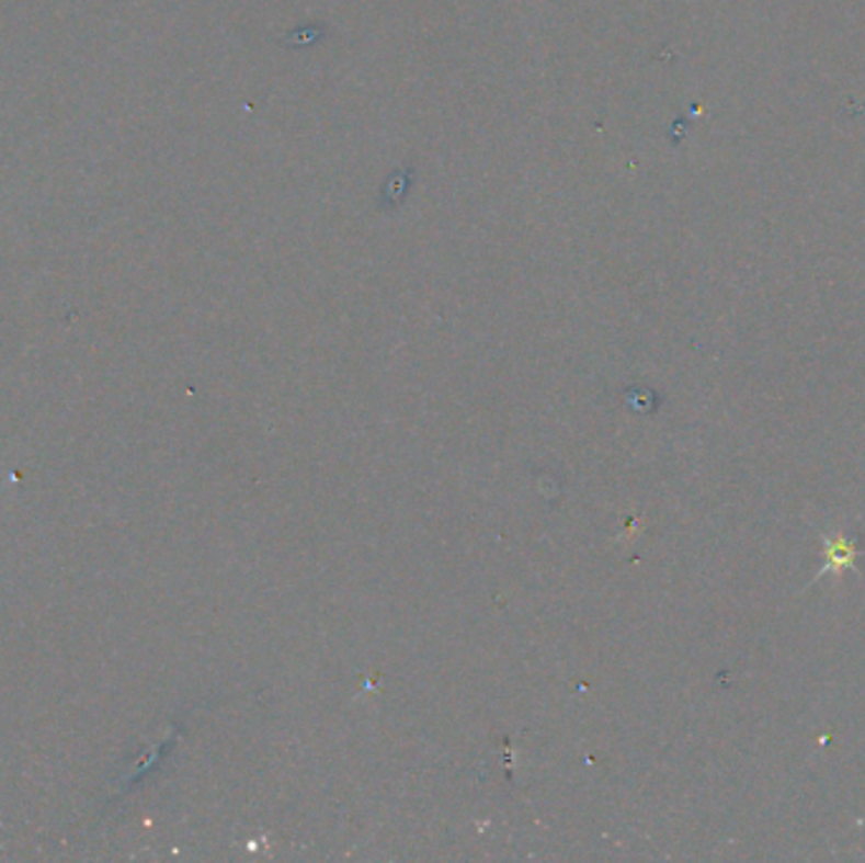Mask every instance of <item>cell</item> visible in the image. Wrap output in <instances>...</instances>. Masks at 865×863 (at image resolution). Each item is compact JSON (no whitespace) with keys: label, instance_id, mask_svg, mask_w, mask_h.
I'll return each mask as SVG.
<instances>
[{"label":"cell","instance_id":"1","mask_svg":"<svg viewBox=\"0 0 865 863\" xmlns=\"http://www.w3.org/2000/svg\"><path fill=\"white\" fill-rule=\"evenodd\" d=\"M822 557H826V563H822V567L812 578V582L822 580L826 575H833V578L840 580L845 572L858 570L861 549H858V545H855V540L845 537L843 532H830V534H822Z\"/></svg>","mask_w":865,"mask_h":863}]
</instances>
